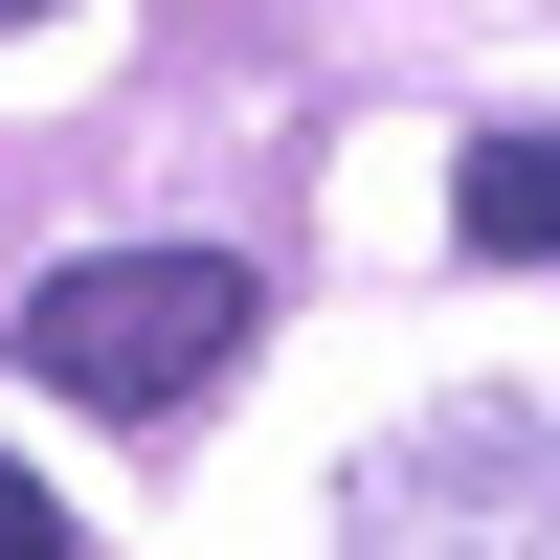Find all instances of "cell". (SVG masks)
<instances>
[{
	"instance_id": "obj_1",
	"label": "cell",
	"mask_w": 560,
	"mask_h": 560,
	"mask_svg": "<svg viewBox=\"0 0 560 560\" xmlns=\"http://www.w3.org/2000/svg\"><path fill=\"white\" fill-rule=\"evenodd\" d=\"M247 314H269L247 247H113V269H45L23 292V382H68L90 427H179L247 359Z\"/></svg>"
},
{
	"instance_id": "obj_3",
	"label": "cell",
	"mask_w": 560,
	"mask_h": 560,
	"mask_svg": "<svg viewBox=\"0 0 560 560\" xmlns=\"http://www.w3.org/2000/svg\"><path fill=\"white\" fill-rule=\"evenodd\" d=\"M0 560H68V516H45V471L0 448Z\"/></svg>"
},
{
	"instance_id": "obj_2",
	"label": "cell",
	"mask_w": 560,
	"mask_h": 560,
	"mask_svg": "<svg viewBox=\"0 0 560 560\" xmlns=\"http://www.w3.org/2000/svg\"><path fill=\"white\" fill-rule=\"evenodd\" d=\"M448 224H471V269H560V135H471Z\"/></svg>"
}]
</instances>
